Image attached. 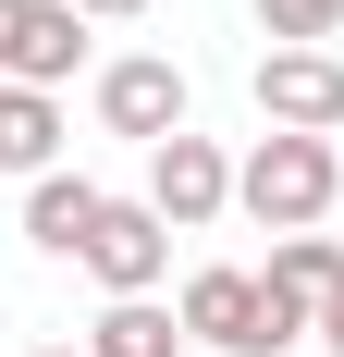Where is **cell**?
<instances>
[{
	"label": "cell",
	"instance_id": "obj_1",
	"mask_svg": "<svg viewBox=\"0 0 344 357\" xmlns=\"http://www.w3.org/2000/svg\"><path fill=\"white\" fill-rule=\"evenodd\" d=\"M185 345H209V357H283V345H308V308L295 296H271L258 271H234V259H209V271H185Z\"/></svg>",
	"mask_w": 344,
	"mask_h": 357
},
{
	"label": "cell",
	"instance_id": "obj_2",
	"mask_svg": "<svg viewBox=\"0 0 344 357\" xmlns=\"http://www.w3.org/2000/svg\"><path fill=\"white\" fill-rule=\"evenodd\" d=\"M344 197V148L332 136H271L258 123V148L234 160V210L258 222V234H320Z\"/></svg>",
	"mask_w": 344,
	"mask_h": 357
},
{
	"label": "cell",
	"instance_id": "obj_3",
	"mask_svg": "<svg viewBox=\"0 0 344 357\" xmlns=\"http://www.w3.org/2000/svg\"><path fill=\"white\" fill-rule=\"evenodd\" d=\"M136 197L172 222V234H209V222L234 210V160H221V136H197V123H185V136H160V148H148V185H136Z\"/></svg>",
	"mask_w": 344,
	"mask_h": 357
},
{
	"label": "cell",
	"instance_id": "obj_4",
	"mask_svg": "<svg viewBox=\"0 0 344 357\" xmlns=\"http://www.w3.org/2000/svg\"><path fill=\"white\" fill-rule=\"evenodd\" d=\"M185 111H197V86H185L172 50H123V62H99V123H111V136L160 148V136H185Z\"/></svg>",
	"mask_w": 344,
	"mask_h": 357
},
{
	"label": "cell",
	"instance_id": "obj_5",
	"mask_svg": "<svg viewBox=\"0 0 344 357\" xmlns=\"http://www.w3.org/2000/svg\"><path fill=\"white\" fill-rule=\"evenodd\" d=\"M74 271H86L99 296H160V271H172V222L148 210V197H111L99 234L74 247Z\"/></svg>",
	"mask_w": 344,
	"mask_h": 357
},
{
	"label": "cell",
	"instance_id": "obj_6",
	"mask_svg": "<svg viewBox=\"0 0 344 357\" xmlns=\"http://www.w3.org/2000/svg\"><path fill=\"white\" fill-rule=\"evenodd\" d=\"M258 123L271 136H344V62L332 50H258Z\"/></svg>",
	"mask_w": 344,
	"mask_h": 357
},
{
	"label": "cell",
	"instance_id": "obj_7",
	"mask_svg": "<svg viewBox=\"0 0 344 357\" xmlns=\"http://www.w3.org/2000/svg\"><path fill=\"white\" fill-rule=\"evenodd\" d=\"M74 62H86L74 0H0V86H62Z\"/></svg>",
	"mask_w": 344,
	"mask_h": 357
},
{
	"label": "cell",
	"instance_id": "obj_8",
	"mask_svg": "<svg viewBox=\"0 0 344 357\" xmlns=\"http://www.w3.org/2000/svg\"><path fill=\"white\" fill-rule=\"evenodd\" d=\"M62 86H0V173L37 185V173H62Z\"/></svg>",
	"mask_w": 344,
	"mask_h": 357
},
{
	"label": "cell",
	"instance_id": "obj_9",
	"mask_svg": "<svg viewBox=\"0 0 344 357\" xmlns=\"http://www.w3.org/2000/svg\"><path fill=\"white\" fill-rule=\"evenodd\" d=\"M99 210H111V185H86V173H37V185H25V247H37V259H74L86 234H99Z\"/></svg>",
	"mask_w": 344,
	"mask_h": 357
},
{
	"label": "cell",
	"instance_id": "obj_10",
	"mask_svg": "<svg viewBox=\"0 0 344 357\" xmlns=\"http://www.w3.org/2000/svg\"><path fill=\"white\" fill-rule=\"evenodd\" d=\"M86 357H185V321H172L160 296H99V321H86Z\"/></svg>",
	"mask_w": 344,
	"mask_h": 357
},
{
	"label": "cell",
	"instance_id": "obj_11",
	"mask_svg": "<svg viewBox=\"0 0 344 357\" xmlns=\"http://www.w3.org/2000/svg\"><path fill=\"white\" fill-rule=\"evenodd\" d=\"M258 284L295 296V308L320 321V296H344V247H332V234H271V271H258Z\"/></svg>",
	"mask_w": 344,
	"mask_h": 357
},
{
	"label": "cell",
	"instance_id": "obj_12",
	"mask_svg": "<svg viewBox=\"0 0 344 357\" xmlns=\"http://www.w3.org/2000/svg\"><path fill=\"white\" fill-rule=\"evenodd\" d=\"M258 37H271V50H332L344 0H258Z\"/></svg>",
	"mask_w": 344,
	"mask_h": 357
},
{
	"label": "cell",
	"instance_id": "obj_13",
	"mask_svg": "<svg viewBox=\"0 0 344 357\" xmlns=\"http://www.w3.org/2000/svg\"><path fill=\"white\" fill-rule=\"evenodd\" d=\"M74 13H86V25H136L148 0H74Z\"/></svg>",
	"mask_w": 344,
	"mask_h": 357
},
{
	"label": "cell",
	"instance_id": "obj_14",
	"mask_svg": "<svg viewBox=\"0 0 344 357\" xmlns=\"http://www.w3.org/2000/svg\"><path fill=\"white\" fill-rule=\"evenodd\" d=\"M308 345H332V357H344V296H320V333H308Z\"/></svg>",
	"mask_w": 344,
	"mask_h": 357
},
{
	"label": "cell",
	"instance_id": "obj_15",
	"mask_svg": "<svg viewBox=\"0 0 344 357\" xmlns=\"http://www.w3.org/2000/svg\"><path fill=\"white\" fill-rule=\"evenodd\" d=\"M25 357H86V345H25Z\"/></svg>",
	"mask_w": 344,
	"mask_h": 357
},
{
	"label": "cell",
	"instance_id": "obj_16",
	"mask_svg": "<svg viewBox=\"0 0 344 357\" xmlns=\"http://www.w3.org/2000/svg\"><path fill=\"white\" fill-rule=\"evenodd\" d=\"M332 148H344V136H332Z\"/></svg>",
	"mask_w": 344,
	"mask_h": 357
}]
</instances>
